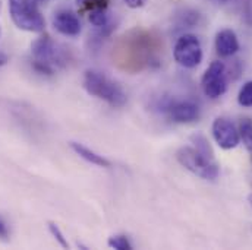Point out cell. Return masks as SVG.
Segmentation results:
<instances>
[{
	"label": "cell",
	"mask_w": 252,
	"mask_h": 250,
	"mask_svg": "<svg viewBox=\"0 0 252 250\" xmlns=\"http://www.w3.org/2000/svg\"><path fill=\"white\" fill-rule=\"evenodd\" d=\"M49 230H50L52 236L58 240V243H59L62 248H69L67 240L64 239V234L62 233V230L59 228V225H58V224H55V222H49Z\"/></svg>",
	"instance_id": "cell-15"
},
{
	"label": "cell",
	"mask_w": 252,
	"mask_h": 250,
	"mask_svg": "<svg viewBox=\"0 0 252 250\" xmlns=\"http://www.w3.org/2000/svg\"><path fill=\"white\" fill-rule=\"evenodd\" d=\"M213 136L220 148L233 149L239 145L241 135L235 125L226 117H217L213 123Z\"/></svg>",
	"instance_id": "cell-8"
},
{
	"label": "cell",
	"mask_w": 252,
	"mask_h": 250,
	"mask_svg": "<svg viewBox=\"0 0 252 250\" xmlns=\"http://www.w3.org/2000/svg\"><path fill=\"white\" fill-rule=\"evenodd\" d=\"M32 56L35 62L44 63L50 67H64L69 63V52L58 46L50 37L44 35L32 43Z\"/></svg>",
	"instance_id": "cell-4"
},
{
	"label": "cell",
	"mask_w": 252,
	"mask_h": 250,
	"mask_svg": "<svg viewBox=\"0 0 252 250\" xmlns=\"http://www.w3.org/2000/svg\"><path fill=\"white\" fill-rule=\"evenodd\" d=\"M238 103L242 107H252V81H248L241 88L238 95Z\"/></svg>",
	"instance_id": "cell-13"
},
{
	"label": "cell",
	"mask_w": 252,
	"mask_h": 250,
	"mask_svg": "<svg viewBox=\"0 0 252 250\" xmlns=\"http://www.w3.org/2000/svg\"><path fill=\"white\" fill-rule=\"evenodd\" d=\"M160 109L176 123H190L199 117V107L192 100H166Z\"/></svg>",
	"instance_id": "cell-7"
},
{
	"label": "cell",
	"mask_w": 252,
	"mask_h": 250,
	"mask_svg": "<svg viewBox=\"0 0 252 250\" xmlns=\"http://www.w3.org/2000/svg\"><path fill=\"white\" fill-rule=\"evenodd\" d=\"M70 148L73 149V152H75V154H78L81 158H84L85 161H88V163H91V164H94V166H98V167H106V168H109V167L112 166L109 160H106L103 155H98L97 152L91 151L90 148L84 146L82 143H78V142H70Z\"/></svg>",
	"instance_id": "cell-11"
},
{
	"label": "cell",
	"mask_w": 252,
	"mask_h": 250,
	"mask_svg": "<svg viewBox=\"0 0 252 250\" xmlns=\"http://www.w3.org/2000/svg\"><path fill=\"white\" fill-rule=\"evenodd\" d=\"M7 234H9V230L6 227V224L0 220V237H7Z\"/></svg>",
	"instance_id": "cell-18"
},
{
	"label": "cell",
	"mask_w": 252,
	"mask_h": 250,
	"mask_svg": "<svg viewBox=\"0 0 252 250\" xmlns=\"http://www.w3.org/2000/svg\"><path fill=\"white\" fill-rule=\"evenodd\" d=\"M109 246H110L112 249H118V250L132 249V245L129 243L127 237H125V236H113V237H110V240H109Z\"/></svg>",
	"instance_id": "cell-14"
},
{
	"label": "cell",
	"mask_w": 252,
	"mask_h": 250,
	"mask_svg": "<svg viewBox=\"0 0 252 250\" xmlns=\"http://www.w3.org/2000/svg\"><path fill=\"white\" fill-rule=\"evenodd\" d=\"M239 135L247 146V149L250 151L252 157V120L250 119H245L241 122V126H239Z\"/></svg>",
	"instance_id": "cell-12"
},
{
	"label": "cell",
	"mask_w": 252,
	"mask_h": 250,
	"mask_svg": "<svg viewBox=\"0 0 252 250\" xmlns=\"http://www.w3.org/2000/svg\"><path fill=\"white\" fill-rule=\"evenodd\" d=\"M32 67L38 72V73H41V75H53V72H55V69L53 67H50V66H47V64H44V63H40V62H32Z\"/></svg>",
	"instance_id": "cell-16"
},
{
	"label": "cell",
	"mask_w": 252,
	"mask_h": 250,
	"mask_svg": "<svg viewBox=\"0 0 252 250\" xmlns=\"http://www.w3.org/2000/svg\"><path fill=\"white\" fill-rule=\"evenodd\" d=\"M53 27L63 35L76 37L81 32V21L72 10H59L53 16Z\"/></svg>",
	"instance_id": "cell-9"
},
{
	"label": "cell",
	"mask_w": 252,
	"mask_h": 250,
	"mask_svg": "<svg viewBox=\"0 0 252 250\" xmlns=\"http://www.w3.org/2000/svg\"><path fill=\"white\" fill-rule=\"evenodd\" d=\"M178 161L195 176L204 180H216L220 168L214 155H207L195 146H182L176 154Z\"/></svg>",
	"instance_id": "cell-2"
},
{
	"label": "cell",
	"mask_w": 252,
	"mask_h": 250,
	"mask_svg": "<svg viewBox=\"0 0 252 250\" xmlns=\"http://www.w3.org/2000/svg\"><path fill=\"white\" fill-rule=\"evenodd\" d=\"M219 1H223V3H226V1H229V0H219Z\"/></svg>",
	"instance_id": "cell-21"
},
{
	"label": "cell",
	"mask_w": 252,
	"mask_h": 250,
	"mask_svg": "<svg viewBox=\"0 0 252 250\" xmlns=\"http://www.w3.org/2000/svg\"><path fill=\"white\" fill-rule=\"evenodd\" d=\"M202 91L208 98H220L227 89V79H226V67L221 62H213L205 73L202 75Z\"/></svg>",
	"instance_id": "cell-6"
},
{
	"label": "cell",
	"mask_w": 252,
	"mask_h": 250,
	"mask_svg": "<svg viewBox=\"0 0 252 250\" xmlns=\"http://www.w3.org/2000/svg\"><path fill=\"white\" fill-rule=\"evenodd\" d=\"M250 203H251V205H252V193H251V194H250Z\"/></svg>",
	"instance_id": "cell-20"
},
{
	"label": "cell",
	"mask_w": 252,
	"mask_h": 250,
	"mask_svg": "<svg viewBox=\"0 0 252 250\" xmlns=\"http://www.w3.org/2000/svg\"><path fill=\"white\" fill-rule=\"evenodd\" d=\"M216 50L221 57H230L239 50V40L235 31L221 29L216 35Z\"/></svg>",
	"instance_id": "cell-10"
},
{
	"label": "cell",
	"mask_w": 252,
	"mask_h": 250,
	"mask_svg": "<svg viewBox=\"0 0 252 250\" xmlns=\"http://www.w3.org/2000/svg\"><path fill=\"white\" fill-rule=\"evenodd\" d=\"M84 88L88 94L104 100L113 107H122L126 104V94L124 89L107 78L104 73L97 70H87L84 75Z\"/></svg>",
	"instance_id": "cell-1"
},
{
	"label": "cell",
	"mask_w": 252,
	"mask_h": 250,
	"mask_svg": "<svg viewBox=\"0 0 252 250\" xmlns=\"http://www.w3.org/2000/svg\"><path fill=\"white\" fill-rule=\"evenodd\" d=\"M7 60H9V59H7V56H6L3 52H0V66H4V64L7 63Z\"/></svg>",
	"instance_id": "cell-19"
},
{
	"label": "cell",
	"mask_w": 252,
	"mask_h": 250,
	"mask_svg": "<svg viewBox=\"0 0 252 250\" xmlns=\"http://www.w3.org/2000/svg\"><path fill=\"white\" fill-rule=\"evenodd\" d=\"M125 1L129 7H132V9H136V7H141V6H144V3H145L147 0H125Z\"/></svg>",
	"instance_id": "cell-17"
},
{
	"label": "cell",
	"mask_w": 252,
	"mask_h": 250,
	"mask_svg": "<svg viewBox=\"0 0 252 250\" xmlns=\"http://www.w3.org/2000/svg\"><path fill=\"white\" fill-rule=\"evenodd\" d=\"M9 10L13 24L28 32L44 31L46 21L37 4L31 0H9Z\"/></svg>",
	"instance_id": "cell-3"
},
{
	"label": "cell",
	"mask_w": 252,
	"mask_h": 250,
	"mask_svg": "<svg viewBox=\"0 0 252 250\" xmlns=\"http://www.w3.org/2000/svg\"><path fill=\"white\" fill-rule=\"evenodd\" d=\"M175 60L187 69H193L202 62V47L198 37L185 34L178 38L173 50Z\"/></svg>",
	"instance_id": "cell-5"
}]
</instances>
